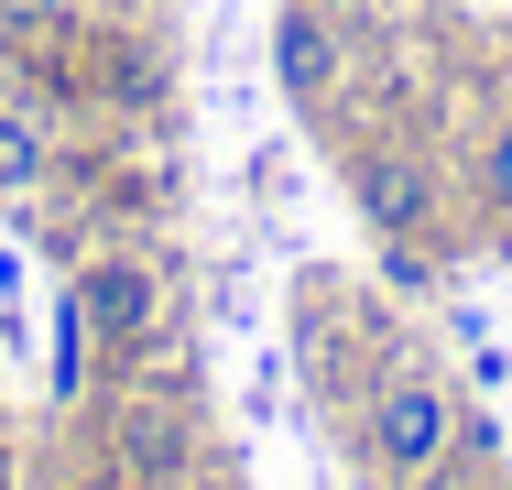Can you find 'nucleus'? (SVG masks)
I'll return each mask as SVG.
<instances>
[{"instance_id": "nucleus-1", "label": "nucleus", "mask_w": 512, "mask_h": 490, "mask_svg": "<svg viewBox=\"0 0 512 490\" xmlns=\"http://www.w3.org/2000/svg\"><path fill=\"white\" fill-rule=\"evenodd\" d=\"M458 392L436 382V371H393V382L371 392V414H360V447H371V469L393 490H425L447 458H458Z\"/></svg>"}, {"instance_id": "nucleus-2", "label": "nucleus", "mask_w": 512, "mask_h": 490, "mask_svg": "<svg viewBox=\"0 0 512 490\" xmlns=\"http://www.w3.org/2000/svg\"><path fill=\"white\" fill-rule=\"evenodd\" d=\"M349 196H360V218H371L393 251H414V240L436 229V175L414 164L404 142H371V153H349Z\"/></svg>"}, {"instance_id": "nucleus-3", "label": "nucleus", "mask_w": 512, "mask_h": 490, "mask_svg": "<svg viewBox=\"0 0 512 490\" xmlns=\"http://www.w3.org/2000/svg\"><path fill=\"white\" fill-rule=\"evenodd\" d=\"M273 88L295 98V109H327V88H338V22L316 0H284L273 11Z\"/></svg>"}, {"instance_id": "nucleus-4", "label": "nucleus", "mask_w": 512, "mask_h": 490, "mask_svg": "<svg viewBox=\"0 0 512 490\" xmlns=\"http://www.w3.org/2000/svg\"><path fill=\"white\" fill-rule=\"evenodd\" d=\"M66 305L88 316L99 349H142V338H153V273H142V262H88Z\"/></svg>"}, {"instance_id": "nucleus-5", "label": "nucleus", "mask_w": 512, "mask_h": 490, "mask_svg": "<svg viewBox=\"0 0 512 490\" xmlns=\"http://www.w3.org/2000/svg\"><path fill=\"white\" fill-rule=\"evenodd\" d=\"M120 447H131V469H142V490H186V436L142 403L131 425H120Z\"/></svg>"}, {"instance_id": "nucleus-6", "label": "nucleus", "mask_w": 512, "mask_h": 490, "mask_svg": "<svg viewBox=\"0 0 512 490\" xmlns=\"http://www.w3.org/2000/svg\"><path fill=\"white\" fill-rule=\"evenodd\" d=\"M44 164H55L44 131H33L22 109H0V196H33V186H44Z\"/></svg>"}, {"instance_id": "nucleus-7", "label": "nucleus", "mask_w": 512, "mask_h": 490, "mask_svg": "<svg viewBox=\"0 0 512 490\" xmlns=\"http://www.w3.org/2000/svg\"><path fill=\"white\" fill-rule=\"evenodd\" d=\"M77 0H0V44H66Z\"/></svg>"}, {"instance_id": "nucleus-8", "label": "nucleus", "mask_w": 512, "mask_h": 490, "mask_svg": "<svg viewBox=\"0 0 512 490\" xmlns=\"http://www.w3.org/2000/svg\"><path fill=\"white\" fill-rule=\"evenodd\" d=\"M480 196H491V218L512 229V120H491V142H480Z\"/></svg>"}, {"instance_id": "nucleus-9", "label": "nucleus", "mask_w": 512, "mask_h": 490, "mask_svg": "<svg viewBox=\"0 0 512 490\" xmlns=\"http://www.w3.org/2000/svg\"><path fill=\"white\" fill-rule=\"evenodd\" d=\"M316 11H327V22H338V11H360V0H316Z\"/></svg>"}]
</instances>
